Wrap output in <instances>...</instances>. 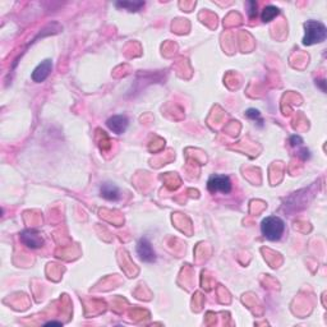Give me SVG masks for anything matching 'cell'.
<instances>
[{"label":"cell","mask_w":327,"mask_h":327,"mask_svg":"<svg viewBox=\"0 0 327 327\" xmlns=\"http://www.w3.org/2000/svg\"><path fill=\"white\" fill-rule=\"evenodd\" d=\"M261 231L266 239L276 242L281 239L285 231V223L279 216H268L261 223Z\"/></svg>","instance_id":"cell-1"},{"label":"cell","mask_w":327,"mask_h":327,"mask_svg":"<svg viewBox=\"0 0 327 327\" xmlns=\"http://www.w3.org/2000/svg\"><path fill=\"white\" fill-rule=\"evenodd\" d=\"M305 35L303 39V44L305 46L314 45V44H319L324 41L327 36V29L326 26L319 21H307L304 23Z\"/></svg>","instance_id":"cell-2"},{"label":"cell","mask_w":327,"mask_h":327,"mask_svg":"<svg viewBox=\"0 0 327 327\" xmlns=\"http://www.w3.org/2000/svg\"><path fill=\"white\" fill-rule=\"evenodd\" d=\"M207 189L211 193H223V195H228L233 189V184H231L230 178L228 175H212L210 177L209 182H207Z\"/></svg>","instance_id":"cell-3"},{"label":"cell","mask_w":327,"mask_h":327,"mask_svg":"<svg viewBox=\"0 0 327 327\" xmlns=\"http://www.w3.org/2000/svg\"><path fill=\"white\" fill-rule=\"evenodd\" d=\"M137 254H138L139 260L147 263H152L156 261V253L153 251L152 245L149 243L147 238H141L137 243Z\"/></svg>","instance_id":"cell-4"},{"label":"cell","mask_w":327,"mask_h":327,"mask_svg":"<svg viewBox=\"0 0 327 327\" xmlns=\"http://www.w3.org/2000/svg\"><path fill=\"white\" fill-rule=\"evenodd\" d=\"M21 242L29 247L31 249H39L43 247L44 239L43 237L40 235L39 231L34 230V229H27V230H23L21 233Z\"/></svg>","instance_id":"cell-5"},{"label":"cell","mask_w":327,"mask_h":327,"mask_svg":"<svg viewBox=\"0 0 327 327\" xmlns=\"http://www.w3.org/2000/svg\"><path fill=\"white\" fill-rule=\"evenodd\" d=\"M106 125L115 134H123L129 125V120L125 115H114L107 119Z\"/></svg>","instance_id":"cell-6"},{"label":"cell","mask_w":327,"mask_h":327,"mask_svg":"<svg viewBox=\"0 0 327 327\" xmlns=\"http://www.w3.org/2000/svg\"><path fill=\"white\" fill-rule=\"evenodd\" d=\"M51 69H53V63H51L50 59H46L44 62H41V64L37 65L35 68V71L32 72V79L34 82H37V83H41V82L45 81L46 78L50 74Z\"/></svg>","instance_id":"cell-7"},{"label":"cell","mask_w":327,"mask_h":327,"mask_svg":"<svg viewBox=\"0 0 327 327\" xmlns=\"http://www.w3.org/2000/svg\"><path fill=\"white\" fill-rule=\"evenodd\" d=\"M100 195L107 201H115L120 200V191L118 187L113 183H104L100 187Z\"/></svg>","instance_id":"cell-8"},{"label":"cell","mask_w":327,"mask_h":327,"mask_svg":"<svg viewBox=\"0 0 327 327\" xmlns=\"http://www.w3.org/2000/svg\"><path fill=\"white\" fill-rule=\"evenodd\" d=\"M279 15H280V11L277 7L267 6L263 8L262 13H261V20H262L263 22H271V21L274 20L275 17H277Z\"/></svg>","instance_id":"cell-9"},{"label":"cell","mask_w":327,"mask_h":327,"mask_svg":"<svg viewBox=\"0 0 327 327\" xmlns=\"http://www.w3.org/2000/svg\"><path fill=\"white\" fill-rule=\"evenodd\" d=\"M118 8L127 9L129 12H138L144 6L143 2H118L115 4Z\"/></svg>","instance_id":"cell-10"},{"label":"cell","mask_w":327,"mask_h":327,"mask_svg":"<svg viewBox=\"0 0 327 327\" xmlns=\"http://www.w3.org/2000/svg\"><path fill=\"white\" fill-rule=\"evenodd\" d=\"M245 115L248 116L252 120H258L260 125H262V118H261V113L257 109H248L245 111Z\"/></svg>","instance_id":"cell-11"},{"label":"cell","mask_w":327,"mask_h":327,"mask_svg":"<svg viewBox=\"0 0 327 327\" xmlns=\"http://www.w3.org/2000/svg\"><path fill=\"white\" fill-rule=\"evenodd\" d=\"M248 15L251 18H254L257 16V3L256 2H249L248 3Z\"/></svg>","instance_id":"cell-12"},{"label":"cell","mask_w":327,"mask_h":327,"mask_svg":"<svg viewBox=\"0 0 327 327\" xmlns=\"http://www.w3.org/2000/svg\"><path fill=\"white\" fill-rule=\"evenodd\" d=\"M290 143H291V146H296V144L303 143V141L300 137H298V135H293V137L290 138Z\"/></svg>","instance_id":"cell-13"},{"label":"cell","mask_w":327,"mask_h":327,"mask_svg":"<svg viewBox=\"0 0 327 327\" xmlns=\"http://www.w3.org/2000/svg\"><path fill=\"white\" fill-rule=\"evenodd\" d=\"M51 324H59V326H60V324H62V323H60V322H48V323H46L45 326H51Z\"/></svg>","instance_id":"cell-14"}]
</instances>
